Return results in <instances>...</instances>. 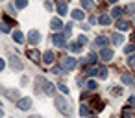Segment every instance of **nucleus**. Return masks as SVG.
Masks as SVG:
<instances>
[{"label": "nucleus", "instance_id": "obj_1", "mask_svg": "<svg viewBox=\"0 0 135 118\" xmlns=\"http://www.w3.org/2000/svg\"><path fill=\"white\" fill-rule=\"evenodd\" d=\"M56 107L63 112V114H72V105L69 103V100H65L63 96H56Z\"/></svg>", "mask_w": 135, "mask_h": 118}, {"label": "nucleus", "instance_id": "obj_2", "mask_svg": "<svg viewBox=\"0 0 135 118\" xmlns=\"http://www.w3.org/2000/svg\"><path fill=\"white\" fill-rule=\"evenodd\" d=\"M76 65H78V61H76L74 57H63V59H61V68H63V70H72Z\"/></svg>", "mask_w": 135, "mask_h": 118}, {"label": "nucleus", "instance_id": "obj_3", "mask_svg": "<svg viewBox=\"0 0 135 118\" xmlns=\"http://www.w3.org/2000/svg\"><path fill=\"white\" fill-rule=\"evenodd\" d=\"M9 66H11L15 72H21V70H22V61H21L17 55H11V57H9Z\"/></svg>", "mask_w": 135, "mask_h": 118}, {"label": "nucleus", "instance_id": "obj_4", "mask_svg": "<svg viewBox=\"0 0 135 118\" xmlns=\"http://www.w3.org/2000/svg\"><path fill=\"white\" fill-rule=\"evenodd\" d=\"M17 107H19L21 111H28V109L32 107V100H30V98H19Z\"/></svg>", "mask_w": 135, "mask_h": 118}, {"label": "nucleus", "instance_id": "obj_5", "mask_svg": "<svg viewBox=\"0 0 135 118\" xmlns=\"http://www.w3.org/2000/svg\"><path fill=\"white\" fill-rule=\"evenodd\" d=\"M52 43H54L56 46H67L65 35H61V33H56V35H52Z\"/></svg>", "mask_w": 135, "mask_h": 118}, {"label": "nucleus", "instance_id": "obj_6", "mask_svg": "<svg viewBox=\"0 0 135 118\" xmlns=\"http://www.w3.org/2000/svg\"><path fill=\"white\" fill-rule=\"evenodd\" d=\"M100 57H102V61H111L113 59V50H109V48H102V52H100Z\"/></svg>", "mask_w": 135, "mask_h": 118}, {"label": "nucleus", "instance_id": "obj_7", "mask_svg": "<svg viewBox=\"0 0 135 118\" xmlns=\"http://www.w3.org/2000/svg\"><path fill=\"white\" fill-rule=\"evenodd\" d=\"M28 39H30V44H35V43H39V41H41V33H39V32H35V30H32V32H30V35H28Z\"/></svg>", "mask_w": 135, "mask_h": 118}, {"label": "nucleus", "instance_id": "obj_8", "mask_svg": "<svg viewBox=\"0 0 135 118\" xmlns=\"http://www.w3.org/2000/svg\"><path fill=\"white\" fill-rule=\"evenodd\" d=\"M67 11H69V8H67V2H65V0H59V2H57V13L59 15H67Z\"/></svg>", "mask_w": 135, "mask_h": 118}, {"label": "nucleus", "instance_id": "obj_9", "mask_svg": "<svg viewBox=\"0 0 135 118\" xmlns=\"http://www.w3.org/2000/svg\"><path fill=\"white\" fill-rule=\"evenodd\" d=\"M26 54H28V57H30V59H32L33 63H37V61L41 59V54H39L37 50H33V48H30V50H28Z\"/></svg>", "mask_w": 135, "mask_h": 118}, {"label": "nucleus", "instance_id": "obj_10", "mask_svg": "<svg viewBox=\"0 0 135 118\" xmlns=\"http://www.w3.org/2000/svg\"><path fill=\"white\" fill-rule=\"evenodd\" d=\"M122 118H135V109L133 107H124L122 109Z\"/></svg>", "mask_w": 135, "mask_h": 118}, {"label": "nucleus", "instance_id": "obj_11", "mask_svg": "<svg viewBox=\"0 0 135 118\" xmlns=\"http://www.w3.org/2000/svg\"><path fill=\"white\" fill-rule=\"evenodd\" d=\"M54 57H56V55H54V52H50V50L43 54V61H45L46 65H50V63H54V61H56Z\"/></svg>", "mask_w": 135, "mask_h": 118}, {"label": "nucleus", "instance_id": "obj_12", "mask_svg": "<svg viewBox=\"0 0 135 118\" xmlns=\"http://www.w3.org/2000/svg\"><path fill=\"white\" fill-rule=\"evenodd\" d=\"M45 94H48V96H54L56 94V89H54V85L50 83V81H45Z\"/></svg>", "mask_w": 135, "mask_h": 118}, {"label": "nucleus", "instance_id": "obj_13", "mask_svg": "<svg viewBox=\"0 0 135 118\" xmlns=\"http://www.w3.org/2000/svg\"><path fill=\"white\" fill-rule=\"evenodd\" d=\"M72 19H74V20H83V19H85V13H83L81 9H74V11H72Z\"/></svg>", "mask_w": 135, "mask_h": 118}, {"label": "nucleus", "instance_id": "obj_14", "mask_svg": "<svg viewBox=\"0 0 135 118\" xmlns=\"http://www.w3.org/2000/svg\"><path fill=\"white\" fill-rule=\"evenodd\" d=\"M111 41H113V44H122L124 43V37L120 33H111Z\"/></svg>", "mask_w": 135, "mask_h": 118}, {"label": "nucleus", "instance_id": "obj_15", "mask_svg": "<svg viewBox=\"0 0 135 118\" xmlns=\"http://www.w3.org/2000/svg\"><path fill=\"white\" fill-rule=\"evenodd\" d=\"M50 28H52V30H61L63 24H61L59 19H52V20H50Z\"/></svg>", "mask_w": 135, "mask_h": 118}, {"label": "nucleus", "instance_id": "obj_16", "mask_svg": "<svg viewBox=\"0 0 135 118\" xmlns=\"http://www.w3.org/2000/svg\"><path fill=\"white\" fill-rule=\"evenodd\" d=\"M117 28H118V30H122V32H126V30H129V24H128L126 20L118 19V22H117Z\"/></svg>", "mask_w": 135, "mask_h": 118}, {"label": "nucleus", "instance_id": "obj_17", "mask_svg": "<svg viewBox=\"0 0 135 118\" xmlns=\"http://www.w3.org/2000/svg\"><path fill=\"white\" fill-rule=\"evenodd\" d=\"M109 41H107V37H96L94 39V46H105Z\"/></svg>", "mask_w": 135, "mask_h": 118}, {"label": "nucleus", "instance_id": "obj_18", "mask_svg": "<svg viewBox=\"0 0 135 118\" xmlns=\"http://www.w3.org/2000/svg\"><path fill=\"white\" fill-rule=\"evenodd\" d=\"M120 79H122V83H126V85H133V83H135V79H133L129 74H122Z\"/></svg>", "mask_w": 135, "mask_h": 118}, {"label": "nucleus", "instance_id": "obj_19", "mask_svg": "<svg viewBox=\"0 0 135 118\" xmlns=\"http://www.w3.org/2000/svg\"><path fill=\"white\" fill-rule=\"evenodd\" d=\"M13 41H15V43H22V41H24L22 32H19V30H17V32H13Z\"/></svg>", "mask_w": 135, "mask_h": 118}, {"label": "nucleus", "instance_id": "obj_20", "mask_svg": "<svg viewBox=\"0 0 135 118\" xmlns=\"http://www.w3.org/2000/svg\"><path fill=\"white\" fill-rule=\"evenodd\" d=\"M96 74H98V68H96V66L91 65V66L85 68V76H96Z\"/></svg>", "mask_w": 135, "mask_h": 118}, {"label": "nucleus", "instance_id": "obj_21", "mask_svg": "<svg viewBox=\"0 0 135 118\" xmlns=\"http://www.w3.org/2000/svg\"><path fill=\"white\" fill-rule=\"evenodd\" d=\"M120 15H122V8H113V11H111V15L109 17H115V19H120Z\"/></svg>", "mask_w": 135, "mask_h": 118}, {"label": "nucleus", "instance_id": "obj_22", "mask_svg": "<svg viewBox=\"0 0 135 118\" xmlns=\"http://www.w3.org/2000/svg\"><path fill=\"white\" fill-rule=\"evenodd\" d=\"M98 22H100V24H104V26H107V24L111 22V17H109V15H102V17L98 19Z\"/></svg>", "mask_w": 135, "mask_h": 118}, {"label": "nucleus", "instance_id": "obj_23", "mask_svg": "<svg viewBox=\"0 0 135 118\" xmlns=\"http://www.w3.org/2000/svg\"><path fill=\"white\" fill-rule=\"evenodd\" d=\"M4 92H6V96H8V98H11V100L19 96V90H15V89H11V90H6V89H4Z\"/></svg>", "mask_w": 135, "mask_h": 118}, {"label": "nucleus", "instance_id": "obj_24", "mask_svg": "<svg viewBox=\"0 0 135 118\" xmlns=\"http://www.w3.org/2000/svg\"><path fill=\"white\" fill-rule=\"evenodd\" d=\"M28 6V0H15V8H19V9H24Z\"/></svg>", "mask_w": 135, "mask_h": 118}, {"label": "nucleus", "instance_id": "obj_25", "mask_svg": "<svg viewBox=\"0 0 135 118\" xmlns=\"http://www.w3.org/2000/svg\"><path fill=\"white\" fill-rule=\"evenodd\" d=\"M67 46H69V48H70L72 52H76V54H78V52L81 50V46H80L78 43H70V44H67Z\"/></svg>", "mask_w": 135, "mask_h": 118}, {"label": "nucleus", "instance_id": "obj_26", "mask_svg": "<svg viewBox=\"0 0 135 118\" xmlns=\"http://www.w3.org/2000/svg\"><path fill=\"white\" fill-rule=\"evenodd\" d=\"M80 114H81V116H87V114H89V107H87L85 103L80 105Z\"/></svg>", "mask_w": 135, "mask_h": 118}, {"label": "nucleus", "instance_id": "obj_27", "mask_svg": "<svg viewBox=\"0 0 135 118\" xmlns=\"http://www.w3.org/2000/svg\"><path fill=\"white\" fill-rule=\"evenodd\" d=\"M96 59H98V55H96V54H94V52H91V54H89V55H87V61H89V63H93V65H94V63H96Z\"/></svg>", "mask_w": 135, "mask_h": 118}, {"label": "nucleus", "instance_id": "obj_28", "mask_svg": "<svg viewBox=\"0 0 135 118\" xmlns=\"http://www.w3.org/2000/svg\"><path fill=\"white\" fill-rule=\"evenodd\" d=\"M98 78H100V79H105V78H107V70H105V68H98Z\"/></svg>", "mask_w": 135, "mask_h": 118}, {"label": "nucleus", "instance_id": "obj_29", "mask_svg": "<svg viewBox=\"0 0 135 118\" xmlns=\"http://www.w3.org/2000/svg\"><path fill=\"white\" fill-rule=\"evenodd\" d=\"M81 6H83L85 9H91V8H93V0H81Z\"/></svg>", "mask_w": 135, "mask_h": 118}, {"label": "nucleus", "instance_id": "obj_30", "mask_svg": "<svg viewBox=\"0 0 135 118\" xmlns=\"http://www.w3.org/2000/svg\"><path fill=\"white\" fill-rule=\"evenodd\" d=\"M0 32H2V33H9L11 30H9V26L6 22H2V24H0Z\"/></svg>", "mask_w": 135, "mask_h": 118}, {"label": "nucleus", "instance_id": "obj_31", "mask_svg": "<svg viewBox=\"0 0 135 118\" xmlns=\"http://www.w3.org/2000/svg\"><path fill=\"white\" fill-rule=\"evenodd\" d=\"M133 50H135V44H128V46L124 48V54L129 55V54H133Z\"/></svg>", "mask_w": 135, "mask_h": 118}, {"label": "nucleus", "instance_id": "obj_32", "mask_svg": "<svg viewBox=\"0 0 135 118\" xmlns=\"http://www.w3.org/2000/svg\"><path fill=\"white\" fill-rule=\"evenodd\" d=\"M76 43H78V44H80V46H83V44H85V43H87V37H85V35H80V37H78V41H76Z\"/></svg>", "mask_w": 135, "mask_h": 118}, {"label": "nucleus", "instance_id": "obj_33", "mask_svg": "<svg viewBox=\"0 0 135 118\" xmlns=\"http://www.w3.org/2000/svg\"><path fill=\"white\" fill-rule=\"evenodd\" d=\"M52 74H56V76H61V74H63V68H61V66H54V68H52Z\"/></svg>", "mask_w": 135, "mask_h": 118}, {"label": "nucleus", "instance_id": "obj_34", "mask_svg": "<svg viewBox=\"0 0 135 118\" xmlns=\"http://www.w3.org/2000/svg\"><path fill=\"white\" fill-rule=\"evenodd\" d=\"M87 89H89V90H94V89H98L96 81H89V83H87Z\"/></svg>", "mask_w": 135, "mask_h": 118}, {"label": "nucleus", "instance_id": "obj_35", "mask_svg": "<svg viewBox=\"0 0 135 118\" xmlns=\"http://www.w3.org/2000/svg\"><path fill=\"white\" fill-rule=\"evenodd\" d=\"M128 65H129L131 68H135V55H129V57H128Z\"/></svg>", "mask_w": 135, "mask_h": 118}, {"label": "nucleus", "instance_id": "obj_36", "mask_svg": "<svg viewBox=\"0 0 135 118\" xmlns=\"http://www.w3.org/2000/svg\"><path fill=\"white\" fill-rule=\"evenodd\" d=\"M57 87H59V90H61V92H65V94L69 92V89H67V85H65V83H59Z\"/></svg>", "mask_w": 135, "mask_h": 118}, {"label": "nucleus", "instance_id": "obj_37", "mask_svg": "<svg viewBox=\"0 0 135 118\" xmlns=\"http://www.w3.org/2000/svg\"><path fill=\"white\" fill-rule=\"evenodd\" d=\"M6 9H8V13H9L11 17H15V8H13V6H8Z\"/></svg>", "mask_w": 135, "mask_h": 118}, {"label": "nucleus", "instance_id": "obj_38", "mask_svg": "<svg viewBox=\"0 0 135 118\" xmlns=\"http://www.w3.org/2000/svg\"><path fill=\"white\" fill-rule=\"evenodd\" d=\"M45 8H46L48 11H52V9H54V6H52V2H45Z\"/></svg>", "mask_w": 135, "mask_h": 118}, {"label": "nucleus", "instance_id": "obj_39", "mask_svg": "<svg viewBox=\"0 0 135 118\" xmlns=\"http://www.w3.org/2000/svg\"><path fill=\"white\" fill-rule=\"evenodd\" d=\"M89 22H91V24H96L98 20H96V17H89Z\"/></svg>", "mask_w": 135, "mask_h": 118}, {"label": "nucleus", "instance_id": "obj_40", "mask_svg": "<svg viewBox=\"0 0 135 118\" xmlns=\"http://www.w3.org/2000/svg\"><path fill=\"white\" fill-rule=\"evenodd\" d=\"M4 66H6V63H4V59H0V72L4 70Z\"/></svg>", "mask_w": 135, "mask_h": 118}, {"label": "nucleus", "instance_id": "obj_41", "mask_svg": "<svg viewBox=\"0 0 135 118\" xmlns=\"http://www.w3.org/2000/svg\"><path fill=\"white\" fill-rule=\"evenodd\" d=\"M28 118H41V116H37V114H32V116H28Z\"/></svg>", "mask_w": 135, "mask_h": 118}, {"label": "nucleus", "instance_id": "obj_42", "mask_svg": "<svg viewBox=\"0 0 135 118\" xmlns=\"http://www.w3.org/2000/svg\"><path fill=\"white\" fill-rule=\"evenodd\" d=\"M131 41H135V32H133V33H131Z\"/></svg>", "mask_w": 135, "mask_h": 118}, {"label": "nucleus", "instance_id": "obj_43", "mask_svg": "<svg viewBox=\"0 0 135 118\" xmlns=\"http://www.w3.org/2000/svg\"><path fill=\"white\" fill-rule=\"evenodd\" d=\"M107 2H109V4H115V2H117V0H107Z\"/></svg>", "mask_w": 135, "mask_h": 118}, {"label": "nucleus", "instance_id": "obj_44", "mask_svg": "<svg viewBox=\"0 0 135 118\" xmlns=\"http://www.w3.org/2000/svg\"><path fill=\"white\" fill-rule=\"evenodd\" d=\"M0 116H4V112H2V109H0Z\"/></svg>", "mask_w": 135, "mask_h": 118}, {"label": "nucleus", "instance_id": "obj_45", "mask_svg": "<svg viewBox=\"0 0 135 118\" xmlns=\"http://www.w3.org/2000/svg\"><path fill=\"white\" fill-rule=\"evenodd\" d=\"M133 101H135V98H133Z\"/></svg>", "mask_w": 135, "mask_h": 118}]
</instances>
